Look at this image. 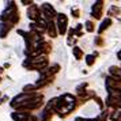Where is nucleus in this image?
<instances>
[{
    "label": "nucleus",
    "mask_w": 121,
    "mask_h": 121,
    "mask_svg": "<svg viewBox=\"0 0 121 121\" xmlns=\"http://www.w3.org/2000/svg\"><path fill=\"white\" fill-rule=\"evenodd\" d=\"M84 26H86V30H87L88 33H93L94 30H95V26H94V23L91 22V21H87Z\"/></svg>",
    "instance_id": "16"
},
{
    "label": "nucleus",
    "mask_w": 121,
    "mask_h": 121,
    "mask_svg": "<svg viewBox=\"0 0 121 121\" xmlns=\"http://www.w3.org/2000/svg\"><path fill=\"white\" fill-rule=\"evenodd\" d=\"M11 117L14 121H27V118L30 117V113H26V112H14L11 114Z\"/></svg>",
    "instance_id": "7"
},
{
    "label": "nucleus",
    "mask_w": 121,
    "mask_h": 121,
    "mask_svg": "<svg viewBox=\"0 0 121 121\" xmlns=\"http://www.w3.org/2000/svg\"><path fill=\"white\" fill-rule=\"evenodd\" d=\"M27 17H29V19H31L34 22H37L38 19H41V11H39V7L37 4L33 3L30 6V8L27 10Z\"/></svg>",
    "instance_id": "3"
},
{
    "label": "nucleus",
    "mask_w": 121,
    "mask_h": 121,
    "mask_svg": "<svg viewBox=\"0 0 121 121\" xmlns=\"http://www.w3.org/2000/svg\"><path fill=\"white\" fill-rule=\"evenodd\" d=\"M108 117H109V116H108V112H102V113H101V116L97 118V121H106V118H108Z\"/></svg>",
    "instance_id": "18"
},
{
    "label": "nucleus",
    "mask_w": 121,
    "mask_h": 121,
    "mask_svg": "<svg viewBox=\"0 0 121 121\" xmlns=\"http://www.w3.org/2000/svg\"><path fill=\"white\" fill-rule=\"evenodd\" d=\"M72 53H73V56H75V59H76V60H80V59L83 57L82 49H80V48H78V46H73V48H72Z\"/></svg>",
    "instance_id": "13"
},
{
    "label": "nucleus",
    "mask_w": 121,
    "mask_h": 121,
    "mask_svg": "<svg viewBox=\"0 0 121 121\" xmlns=\"http://www.w3.org/2000/svg\"><path fill=\"white\" fill-rule=\"evenodd\" d=\"M109 14L110 17H117L118 14H120V8L118 7H116V6H113V7H110V10H109Z\"/></svg>",
    "instance_id": "15"
},
{
    "label": "nucleus",
    "mask_w": 121,
    "mask_h": 121,
    "mask_svg": "<svg viewBox=\"0 0 121 121\" xmlns=\"http://www.w3.org/2000/svg\"><path fill=\"white\" fill-rule=\"evenodd\" d=\"M11 27H12V25L11 23H8V22L0 23V37H1V38H6L7 33L11 30Z\"/></svg>",
    "instance_id": "10"
},
{
    "label": "nucleus",
    "mask_w": 121,
    "mask_h": 121,
    "mask_svg": "<svg viewBox=\"0 0 121 121\" xmlns=\"http://www.w3.org/2000/svg\"><path fill=\"white\" fill-rule=\"evenodd\" d=\"M7 99H8V97H7V95H4L3 98H0V105H1V104H4V102H6Z\"/></svg>",
    "instance_id": "23"
},
{
    "label": "nucleus",
    "mask_w": 121,
    "mask_h": 121,
    "mask_svg": "<svg viewBox=\"0 0 121 121\" xmlns=\"http://www.w3.org/2000/svg\"><path fill=\"white\" fill-rule=\"evenodd\" d=\"M46 31H48V34H49L52 38H55L56 35H57V27H56V25L53 21H50V22L46 23Z\"/></svg>",
    "instance_id": "9"
},
{
    "label": "nucleus",
    "mask_w": 121,
    "mask_h": 121,
    "mask_svg": "<svg viewBox=\"0 0 121 121\" xmlns=\"http://www.w3.org/2000/svg\"><path fill=\"white\" fill-rule=\"evenodd\" d=\"M117 57H118V59H120V60H121V50H120V52H118V53H117Z\"/></svg>",
    "instance_id": "26"
},
{
    "label": "nucleus",
    "mask_w": 121,
    "mask_h": 121,
    "mask_svg": "<svg viewBox=\"0 0 121 121\" xmlns=\"http://www.w3.org/2000/svg\"><path fill=\"white\" fill-rule=\"evenodd\" d=\"M57 33L64 35L67 33V27H68V18L64 14H57Z\"/></svg>",
    "instance_id": "2"
},
{
    "label": "nucleus",
    "mask_w": 121,
    "mask_h": 121,
    "mask_svg": "<svg viewBox=\"0 0 121 121\" xmlns=\"http://www.w3.org/2000/svg\"><path fill=\"white\" fill-rule=\"evenodd\" d=\"M102 8H104V1H95L93 4L91 17L95 18V19H101V17H102Z\"/></svg>",
    "instance_id": "4"
},
{
    "label": "nucleus",
    "mask_w": 121,
    "mask_h": 121,
    "mask_svg": "<svg viewBox=\"0 0 121 121\" xmlns=\"http://www.w3.org/2000/svg\"><path fill=\"white\" fill-rule=\"evenodd\" d=\"M75 121H97V118H82V117H78Z\"/></svg>",
    "instance_id": "22"
},
{
    "label": "nucleus",
    "mask_w": 121,
    "mask_h": 121,
    "mask_svg": "<svg viewBox=\"0 0 121 121\" xmlns=\"http://www.w3.org/2000/svg\"><path fill=\"white\" fill-rule=\"evenodd\" d=\"M106 88H112V90H117L121 93V82L116 80L113 78H106Z\"/></svg>",
    "instance_id": "6"
},
{
    "label": "nucleus",
    "mask_w": 121,
    "mask_h": 121,
    "mask_svg": "<svg viewBox=\"0 0 121 121\" xmlns=\"http://www.w3.org/2000/svg\"><path fill=\"white\" fill-rule=\"evenodd\" d=\"M94 99H95V101H97V105H98L99 108H101V109H102V108H104V102H102V99L99 98V97H94Z\"/></svg>",
    "instance_id": "20"
},
{
    "label": "nucleus",
    "mask_w": 121,
    "mask_h": 121,
    "mask_svg": "<svg viewBox=\"0 0 121 121\" xmlns=\"http://www.w3.org/2000/svg\"><path fill=\"white\" fill-rule=\"evenodd\" d=\"M72 17L73 18H79L80 17V15H79V14H80V11H79V10H78V8H72Z\"/></svg>",
    "instance_id": "19"
},
{
    "label": "nucleus",
    "mask_w": 121,
    "mask_h": 121,
    "mask_svg": "<svg viewBox=\"0 0 121 121\" xmlns=\"http://www.w3.org/2000/svg\"><path fill=\"white\" fill-rule=\"evenodd\" d=\"M106 105L109 108H113V109H121V97L109 95L108 97V101H106Z\"/></svg>",
    "instance_id": "5"
},
{
    "label": "nucleus",
    "mask_w": 121,
    "mask_h": 121,
    "mask_svg": "<svg viewBox=\"0 0 121 121\" xmlns=\"http://www.w3.org/2000/svg\"><path fill=\"white\" fill-rule=\"evenodd\" d=\"M22 3H23V4H25V6H29V4H33L31 1H26V0H23Z\"/></svg>",
    "instance_id": "24"
},
{
    "label": "nucleus",
    "mask_w": 121,
    "mask_h": 121,
    "mask_svg": "<svg viewBox=\"0 0 121 121\" xmlns=\"http://www.w3.org/2000/svg\"><path fill=\"white\" fill-rule=\"evenodd\" d=\"M0 82H1V78H0Z\"/></svg>",
    "instance_id": "28"
},
{
    "label": "nucleus",
    "mask_w": 121,
    "mask_h": 121,
    "mask_svg": "<svg viewBox=\"0 0 121 121\" xmlns=\"http://www.w3.org/2000/svg\"><path fill=\"white\" fill-rule=\"evenodd\" d=\"M109 72L113 79H116V80H118V82H121V68L120 67H116V65H112L109 68Z\"/></svg>",
    "instance_id": "8"
},
{
    "label": "nucleus",
    "mask_w": 121,
    "mask_h": 121,
    "mask_svg": "<svg viewBox=\"0 0 121 121\" xmlns=\"http://www.w3.org/2000/svg\"><path fill=\"white\" fill-rule=\"evenodd\" d=\"M3 68H10V63H6V64H4V67H3Z\"/></svg>",
    "instance_id": "25"
},
{
    "label": "nucleus",
    "mask_w": 121,
    "mask_h": 121,
    "mask_svg": "<svg viewBox=\"0 0 121 121\" xmlns=\"http://www.w3.org/2000/svg\"><path fill=\"white\" fill-rule=\"evenodd\" d=\"M102 44H104V41H102V37H101V35H98V37H95V45H98V46H101Z\"/></svg>",
    "instance_id": "21"
},
{
    "label": "nucleus",
    "mask_w": 121,
    "mask_h": 121,
    "mask_svg": "<svg viewBox=\"0 0 121 121\" xmlns=\"http://www.w3.org/2000/svg\"><path fill=\"white\" fill-rule=\"evenodd\" d=\"M41 11H42V15H44L46 22H50V21H53L55 17H57L55 8H53L52 4H49V3H44V4L41 6Z\"/></svg>",
    "instance_id": "1"
},
{
    "label": "nucleus",
    "mask_w": 121,
    "mask_h": 121,
    "mask_svg": "<svg viewBox=\"0 0 121 121\" xmlns=\"http://www.w3.org/2000/svg\"><path fill=\"white\" fill-rule=\"evenodd\" d=\"M52 116H53V110L50 109L49 106H46L45 110L42 112V114H41V121H50Z\"/></svg>",
    "instance_id": "11"
},
{
    "label": "nucleus",
    "mask_w": 121,
    "mask_h": 121,
    "mask_svg": "<svg viewBox=\"0 0 121 121\" xmlns=\"http://www.w3.org/2000/svg\"><path fill=\"white\" fill-rule=\"evenodd\" d=\"M110 118L113 121H121V109H116L113 114L110 116Z\"/></svg>",
    "instance_id": "14"
},
{
    "label": "nucleus",
    "mask_w": 121,
    "mask_h": 121,
    "mask_svg": "<svg viewBox=\"0 0 121 121\" xmlns=\"http://www.w3.org/2000/svg\"><path fill=\"white\" fill-rule=\"evenodd\" d=\"M110 25H112V19H110V18H106V19H104V21H102V23H101V27L98 29V33H99V34L104 33V31H105L108 27H109Z\"/></svg>",
    "instance_id": "12"
},
{
    "label": "nucleus",
    "mask_w": 121,
    "mask_h": 121,
    "mask_svg": "<svg viewBox=\"0 0 121 121\" xmlns=\"http://www.w3.org/2000/svg\"><path fill=\"white\" fill-rule=\"evenodd\" d=\"M3 71H4V68H3V67H0V73H1Z\"/></svg>",
    "instance_id": "27"
},
{
    "label": "nucleus",
    "mask_w": 121,
    "mask_h": 121,
    "mask_svg": "<svg viewBox=\"0 0 121 121\" xmlns=\"http://www.w3.org/2000/svg\"><path fill=\"white\" fill-rule=\"evenodd\" d=\"M95 63V57H94L93 55H88V56H86V64H87L88 67H91Z\"/></svg>",
    "instance_id": "17"
}]
</instances>
